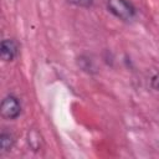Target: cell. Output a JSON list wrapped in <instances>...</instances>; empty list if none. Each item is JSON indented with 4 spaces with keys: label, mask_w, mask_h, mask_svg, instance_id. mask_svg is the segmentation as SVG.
<instances>
[{
    "label": "cell",
    "mask_w": 159,
    "mask_h": 159,
    "mask_svg": "<svg viewBox=\"0 0 159 159\" xmlns=\"http://www.w3.org/2000/svg\"><path fill=\"white\" fill-rule=\"evenodd\" d=\"M104 1L108 11L122 21L125 22L132 21L137 15V10L134 5L128 0H104Z\"/></svg>",
    "instance_id": "1"
},
{
    "label": "cell",
    "mask_w": 159,
    "mask_h": 159,
    "mask_svg": "<svg viewBox=\"0 0 159 159\" xmlns=\"http://www.w3.org/2000/svg\"><path fill=\"white\" fill-rule=\"evenodd\" d=\"M0 109H1V116L5 119L12 120V119H16L21 114L22 107L17 97H15L14 94H9L2 99Z\"/></svg>",
    "instance_id": "2"
},
{
    "label": "cell",
    "mask_w": 159,
    "mask_h": 159,
    "mask_svg": "<svg viewBox=\"0 0 159 159\" xmlns=\"http://www.w3.org/2000/svg\"><path fill=\"white\" fill-rule=\"evenodd\" d=\"M0 52H1V58L6 62H10L12 60H15V57L19 53V46L16 43L15 40L12 39H5L1 41V47H0Z\"/></svg>",
    "instance_id": "3"
},
{
    "label": "cell",
    "mask_w": 159,
    "mask_h": 159,
    "mask_svg": "<svg viewBox=\"0 0 159 159\" xmlns=\"http://www.w3.org/2000/svg\"><path fill=\"white\" fill-rule=\"evenodd\" d=\"M15 144V138L12 135L11 132H6L2 130L0 134V148H1V153H7L12 149Z\"/></svg>",
    "instance_id": "4"
},
{
    "label": "cell",
    "mask_w": 159,
    "mask_h": 159,
    "mask_svg": "<svg viewBox=\"0 0 159 159\" xmlns=\"http://www.w3.org/2000/svg\"><path fill=\"white\" fill-rule=\"evenodd\" d=\"M40 138V134L35 130H32L30 134H29V145L32 148V150H39L40 147H41V139Z\"/></svg>",
    "instance_id": "5"
},
{
    "label": "cell",
    "mask_w": 159,
    "mask_h": 159,
    "mask_svg": "<svg viewBox=\"0 0 159 159\" xmlns=\"http://www.w3.org/2000/svg\"><path fill=\"white\" fill-rule=\"evenodd\" d=\"M67 1L80 7H91L93 5V0H67Z\"/></svg>",
    "instance_id": "6"
},
{
    "label": "cell",
    "mask_w": 159,
    "mask_h": 159,
    "mask_svg": "<svg viewBox=\"0 0 159 159\" xmlns=\"http://www.w3.org/2000/svg\"><path fill=\"white\" fill-rule=\"evenodd\" d=\"M150 86L153 89L159 91V73H154L150 77Z\"/></svg>",
    "instance_id": "7"
}]
</instances>
